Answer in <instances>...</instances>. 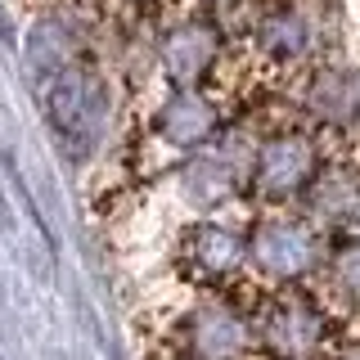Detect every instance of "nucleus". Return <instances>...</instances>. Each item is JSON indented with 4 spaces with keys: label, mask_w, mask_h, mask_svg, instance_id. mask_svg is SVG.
I'll return each instance as SVG.
<instances>
[{
    "label": "nucleus",
    "mask_w": 360,
    "mask_h": 360,
    "mask_svg": "<svg viewBox=\"0 0 360 360\" xmlns=\"http://www.w3.org/2000/svg\"><path fill=\"white\" fill-rule=\"evenodd\" d=\"M99 108H104V95L90 77L63 68L59 77L45 90V112H50V127L59 135H82L99 122Z\"/></svg>",
    "instance_id": "f257e3e1"
},
{
    "label": "nucleus",
    "mask_w": 360,
    "mask_h": 360,
    "mask_svg": "<svg viewBox=\"0 0 360 360\" xmlns=\"http://www.w3.org/2000/svg\"><path fill=\"white\" fill-rule=\"evenodd\" d=\"M252 257L275 275H302L315 262V234L302 230L297 221H270L257 230V239L248 243Z\"/></svg>",
    "instance_id": "f03ea898"
},
{
    "label": "nucleus",
    "mask_w": 360,
    "mask_h": 360,
    "mask_svg": "<svg viewBox=\"0 0 360 360\" xmlns=\"http://www.w3.org/2000/svg\"><path fill=\"white\" fill-rule=\"evenodd\" d=\"M315 172V158L302 140H275L266 144L262 162H257V185L266 194H292L297 185H307Z\"/></svg>",
    "instance_id": "7ed1b4c3"
},
{
    "label": "nucleus",
    "mask_w": 360,
    "mask_h": 360,
    "mask_svg": "<svg viewBox=\"0 0 360 360\" xmlns=\"http://www.w3.org/2000/svg\"><path fill=\"white\" fill-rule=\"evenodd\" d=\"M315 333H320L315 315L307 307H297V302H288V307L270 320V338H275L284 352H307V347L315 342Z\"/></svg>",
    "instance_id": "20e7f679"
},
{
    "label": "nucleus",
    "mask_w": 360,
    "mask_h": 360,
    "mask_svg": "<svg viewBox=\"0 0 360 360\" xmlns=\"http://www.w3.org/2000/svg\"><path fill=\"white\" fill-rule=\"evenodd\" d=\"M194 248H198V262L202 266H212V270H230L234 262H243V252H248V243L239 239V234H230V230H198V239H194Z\"/></svg>",
    "instance_id": "39448f33"
},
{
    "label": "nucleus",
    "mask_w": 360,
    "mask_h": 360,
    "mask_svg": "<svg viewBox=\"0 0 360 360\" xmlns=\"http://www.w3.org/2000/svg\"><path fill=\"white\" fill-rule=\"evenodd\" d=\"M338 279L360 297V248H347V252L338 257Z\"/></svg>",
    "instance_id": "423d86ee"
}]
</instances>
